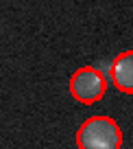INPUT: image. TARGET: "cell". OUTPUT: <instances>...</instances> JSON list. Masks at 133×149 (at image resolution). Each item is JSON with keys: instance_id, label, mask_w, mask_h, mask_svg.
Masks as SVG:
<instances>
[{"instance_id": "1", "label": "cell", "mask_w": 133, "mask_h": 149, "mask_svg": "<svg viewBox=\"0 0 133 149\" xmlns=\"http://www.w3.org/2000/svg\"><path fill=\"white\" fill-rule=\"evenodd\" d=\"M79 149H120L122 132L118 123L109 116H92L76 130Z\"/></svg>"}, {"instance_id": "2", "label": "cell", "mask_w": 133, "mask_h": 149, "mask_svg": "<svg viewBox=\"0 0 133 149\" xmlns=\"http://www.w3.org/2000/svg\"><path fill=\"white\" fill-rule=\"evenodd\" d=\"M107 92V77L96 68V66H83L74 70L70 77V94L74 101L92 105L101 101Z\"/></svg>"}, {"instance_id": "3", "label": "cell", "mask_w": 133, "mask_h": 149, "mask_svg": "<svg viewBox=\"0 0 133 149\" xmlns=\"http://www.w3.org/2000/svg\"><path fill=\"white\" fill-rule=\"evenodd\" d=\"M107 74L120 92L133 94V51H124L116 59H111Z\"/></svg>"}, {"instance_id": "4", "label": "cell", "mask_w": 133, "mask_h": 149, "mask_svg": "<svg viewBox=\"0 0 133 149\" xmlns=\"http://www.w3.org/2000/svg\"><path fill=\"white\" fill-rule=\"evenodd\" d=\"M120 149H122V147H120Z\"/></svg>"}]
</instances>
